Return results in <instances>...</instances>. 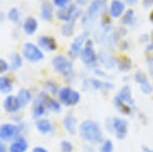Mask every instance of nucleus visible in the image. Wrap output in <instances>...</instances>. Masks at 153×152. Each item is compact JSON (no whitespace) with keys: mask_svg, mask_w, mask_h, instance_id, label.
I'll use <instances>...</instances> for the list:
<instances>
[{"mask_svg":"<svg viewBox=\"0 0 153 152\" xmlns=\"http://www.w3.org/2000/svg\"><path fill=\"white\" fill-rule=\"evenodd\" d=\"M79 133L83 139L91 143L102 141V131L97 122L93 120H85L79 126Z\"/></svg>","mask_w":153,"mask_h":152,"instance_id":"f257e3e1","label":"nucleus"},{"mask_svg":"<svg viewBox=\"0 0 153 152\" xmlns=\"http://www.w3.org/2000/svg\"><path fill=\"white\" fill-rule=\"evenodd\" d=\"M52 65L57 72L63 74L65 76H69L73 71L72 62L63 55H57L52 59Z\"/></svg>","mask_w":153,"mask_h":152,"instance_id":"f03ea898","label":"nucleus"},{"mask_svg":"<svg viewBox=\"0 0 153 152\" xmlns=\"http://www.w3.org/2000/svg\"><path fill=\"white\" fill-rule=\"evenodd\" d=\"M23 56L30 62H37L43 59V52L32 43H25L23 46Z\"/></svg>","mask_w":153,"mask_h":152,"instance_id":"7ed1b4c3","label":"nucleus"},{"mask_svg":"<svg viewBox=\"0 0 153 152\" xmlns=\"http://www.w3.org/2000/svg\"><path fill=\"white\" fill-rule=\"evenodd\" d=\"M59 99L65 105H75L80 99V94L69 87H64L59 91Z\"/></svg>","mask_w":153,"mask_h":152,"instance_id":"20e7f679","label":"nucleus"},{"mask_svg":"<svg viewBox=\"0 0 153 152\" xmlns=\"http://www.w3.org/2000/svg\"><path fill=\"white\" fill-rule=\"evenodd\" d=\"M56 15L59 20L69 22L76 19L80 15V11L77 9L75 5H70V6H65L61 8L59 11H57Z\"/></svg>","mask_w":153,"mask_h":152,"instance_id":"39448f33","label":"nucleus"},{"mask_svg":"<svg viewBox=\"0 0 153 152\" xmlns=\"http://www.w3.org/2000/svg\"><path fill=\"white\" fill-rule=\"evenodd\" d=\"M20 133V127L17 125L10 124V123H6V124L1 125L0 128V138L3 140H10L12 138H17V136Z\"/></svg>","mask_w":153,"mask_h":152,"instance_id":"423d86ee","label":"nucleus"},{"mask_svg":"<svg viewBox=\"0 0 153 152\" xmlns=\"http://www.w3.org/2000/svg\"><path fill=\"white\" fill-rule=\"evenodd\" d=\"M81 56V60L83 63L87 65H91L96 61V54H95L93 44H92L91 40H87L85 44V47L83 48V50L80 53Z\"/></svg>","mask_w":153,"mask_h":152,"instance_id":"0eeeda50","label":"nucleus"},{"mask_svg":"<svg viewBox=\"0 0 153 152\" xmlns=\"http://www.w3.org/2000/svg\"><path fill=\"white\" fill-rule=\"evenodd\" d=\"M107 3V0H94L90 4L88 9V17L92 20L96 19L98 16L101 15L102 11Z\"/></svg>","mask_w":153,"mask_h":152,"instance_id":"6e6552de","label":"nucleus"},{"mask_svg":"<svg viewBox=\"0 0 153 152\" xmlns=\"http://www.w3.org/2000/svg\"><path fill=\"white\" fill-rule=\"evenodd\" d=\"M112 126H113L117 138L123 139L126 136L127 130H128V123L126 120L122 118H114L113 122H112Z\"/></svg>","mask_w":153,"mask_h":152,"instance_id":"1a4fd4ad","label":"nucleus"},{"mask_svg":"<svg viewBox=\"0 0 153 152\" xmlns=\"http://www.w3.org/2000/svg\"><path fill=\"white\" fill-rule=\"evenodd\" d=\"M84 87L87 89H101V88H106V89H112L114 87L112 83L103 82L95 78H87L84 80Z\"/></svg>","mask_w":153,"mask_h":152,"instance_id":"9d476101","label":"nucleus"},{"mask_svg":"<svg viewBox=\"0 0 153 152\" xmlns=\"http://www.w3.org/2000/svg\"><path fill=\"white\" fill-rule=\"evenodd\" d=\"M87 35H88V32H84L83 34H81V35H79L78 37H76V38L74 39L73 43L71 44L70 50H69V54H70L71 56L75 57L80 52L82 45L84 44V42L86 41V39H87Z\"/></svg>","mask_w":153,"mask_h":152,"instance_id":"9b49d317","label":"nucleus"},{"mask_svg":"<svg viewBox=\"0 0 153 152\" xmlns=\"http://www.w3.org/2000/svg\"><path fill=\"white\" fill-rule=\"evenodd\" d=\"M38 44L39 46L44 49L45 51H48V52H51V51H54L57 49V44L55 39L52 38V37L49 36H40L38 38Z\"/></svg>","mask_w":153,"mask_h":152,"instance_id":"f8f14e48","label":"nucleus"},{"mask_svg":"<svg viewBox=\"0 0 153 152\" xmlns=\"http://www.w3.org/2000/svg\"><path fill=\"white\" fill-rule=\"evenodd\" d=\"M135 80H136V82L140 85L141 90H142V92L144 94H150L152 92V90H153L152 86L149 83L147 77L144 75L142 72L138 71V72L135 74Z\"/></svg>","mask_w":153,"mask_h":152,"instance_id":"ddd939ff","label":"nucleus"},{"mask_svg":"<svg viewBox=\"0 0 153 152\" xmlns=\"http://www.w3.org/2000/svg\"><path fill=\"white\" fill-rule=\"evenodd\" d=\"M125 9V4L120 0H113L110 4V8H109V13L113 18H118L122 15Z\"/></svg>","mask_w":153,"mask_h":152,"instance_id":"4468645a","label":"nucleus"},{"mask_svg":"<svg viewBox=\"0 0 153 152\" xmlns=\"http://www.w3.org/2000/svg\"><path fill=\"white\" fill-rule=\"evenodd\" d=\"M21 107L19 103V100L17 97L9 95L4 100V109L8 112H16Z\"/></svg>","mask_w":153,"mask_h":152,"instance_id":"2eb2a0df","label":"nucleus"},{"mask_svg":"<svg viewBox=\"0 0 153 152\" xmlns=\"http://www.w3.org/2000/svg\"><path fill=\"white\" fill-rule=\"evenodd\" d=\"M39 97L41 98L43 103H44L45 106L48 108V109H50L52 111H55V112H58V111H60V108H61V107H60V104L56 101V100L52 99L51 97H49L47 94H45V93H41Z\"/></svg>","mask_w":153,"mask_h":152,"instance_id":"dca6fc26","label":"nucleus"},{"mask_svg":"<svg viewBox=\"0 0 153 152\" xmlns=\"http://www.w3.org/2000/svg\"><path fill=\"white\" fill-rule=\"evenodd\" d=\"M27 147L28 144L26 140L20 137V138H16L15 141L10 145L9 150L10 152H25L27 150Z\"/></svg>","mask_w":153,"mask_h":152,"instance_id":"f3484780","label":"nucleus"},{"mask_svg":"<svg viewBox=\"0 0 153 152\" xmlns=\"http://www.w3.org/2000/svg\"><path fill=\"white\" fill-rule=\"evenodd\" d=\"M117 96L119 97L122 101L127 103V104L134 105V100H133V98H132V96H131V89H130V87H129L128 85L124 86L122 89L120 90V92L118 93Z\"/></svg>","mask_w":153,"mask_h":152,"instance_id":"a211bd4d","label":"nucleus"},{"mask_svg":"<svg viewBox=\"0 0 153 152\" xmlns=\"http://www.w3.org/2000/svg\"><path fill=\"white\" fill-rule=\"evenodd\" d=\"M37 27H38V23H37V20L33 17H28L25 20L24 24H23V29L26 32L28 35H32L35 32Z\"/></svg>","mask_w":153,"mask_h":152,"instance_id":"6ab92c4d","label":"nucleus"},{"mask_svg":"<svg viewBox=\"0 0 153 152\" xmlns=\"http://www.w3.org/2000/svg\"><path fill=\"white\" fill-rule=\"evenodd\" d=\"M36 128L38 129L39 132H41L42 134L49 133L53 130L52 124L49 121L48 119H39L36 122Z\"/></svg>","mask_w":153,"mask_h":152,"instance_id":"aec40b11","label":"nucleus"},{"mask_svg":"<svg viewBox=\"0 0 153 152\" xmlns=\"http://www.w3.org/2000/svg\"><path fill=\"white\" fill-rule=\"evenodd\" d=\"M63 124L69 134L74 135L76 133V119L73 116H66L63 120Z\"/></svg>","mask_w":153,"mask_h":152,"instance_id":"412c9836","label":"nucleus"},{"mask_svg":"<svg viewBox=\"0 0 153 152\" xmlns=\"http://www.w3.org/2000/svg\"><path fill=\"white\" fill-rule=\"evenodd\" d=\"M41 16L46 21H50L53 16V7L49 2H44L41 7Z\"/></svg>","mask_w":153,"mask_h":152,"instance_id":"4be33fe9","label":"nucleus"},{"mask_svg":"<svg viewBox=\"0 0 153 152\" xmlns=\"http://www.w3.org/2000/svg\"><path fill=\"white\" fill-rule=\"evenodd\" d=\"M17 98H18V100H19L20 106H21V107H25V106H26L28 103L30 102L31 94L27 89H21L18 92Z\"/></svg>","mask_w":153,"mask_h":152,"instance_id":"5701e85b","label":"nucleus"},{"mask_svg":"<svg viewBox=\"0 0 153 152\" xmlns=\"http://www.w3.org/2000/svg\"><path fill=\"white\" fill-rule=\"evenodd\" d=\"M117 65H118V68H119L120 71H129L131 69V66H132V63H131V60L126 56H122L120 58H118L117 60Z\"/></svg>","mask_w":153,"mask_h":152,"instance_id":"b1692460","label":"nucleus"},{"mask_svg":"<svg viewBox=\"0 0 153 152\" xmlns=\"http://www.w3.org/2000/svg\"><path fill=\"white\" fill-rule=\"evenodd\" d=\"M45 108L46 106L43 103V101L41 100L40 97L36 99L35 103H34V108H33V115L34 117H40L41 115H43L45 112Z\"/></svg>","mask_w":153,"mask_h":152,"instance_id":"393cba45","label":"nucleus"},{"mask_svg":"<svg viewBox=\"0 0 153 152\" xmlns=\"http://www.w3.org/2000/svg\"><path fill=\"white\" fill-rule=\"evenodd\" d=\"M0 90L1 93H9L12 90V84L11 80L6 76H1L0 78Z\"/></svg>","mask_w":153,"mask_h":152,"instance_id":"a878e982","label":"nucleus"},{"mask_svg":"<svg viewBox=\"0 0 153 152\" xmlns=\"http://www.w3.org/2000/svg\"><path fill=\"white\" fill-rule=\"evenodd\" d=\"M114 103H115V105H116V107L122 113H124V114H130L131 113V108L129 107L128 105H126L127 103L122 101V100H121L117 95L115 96V98H114Z\"/></svg>","mask_w":153,"mask_h":152,"instance_id":"bb28decb","label":"nucleus"},{"mask_svg":"<svg viewBox=\"0 0 153 152\" xmlns=\"http://www.w3.org/2000/svg\"><path fill=\"white\" fill-rule=\"evenodd\" d=\"M99 57H100L101 63H102L106 68H112L115 65V60L112 58L109 54H106L104 52H102V53H100Z\"/></svg>","mask_w":153,"mask_h":152,"instance_id":"cd10ccee","label":"nucleus"},{"mask_svg":"<svg viewBox=\"0 0 153 152\" xmlns=\"http://www.w3.org/2000/svg\"><path fill=\"white\" fill-rule=\"evenodd\" d=\"M22 66V58L18 53H13L11 55V64L10 67L12 70H17Z\"/></svg>","mask_w":153,"mask_h":152,"instance_id":"c85d7f7f","label":"nucleus"},{"mask_svg":"<svg viewBox=\"0 0 153 152\" xmlns=\"http://www.w3.org/2000/svg\"><path fill=\"white\" fill-rule=\"evenodd\" d=\"M74 23H75V20H72V21L67 22L66 24H64L61 27V32L64 36L68 37L73 34L74 31Z\"/></svg>","mask_w":153,"mask_h":152,"instance_id":"c756f323","label":"nucleus"},{"mask_svg":"<svg viewBox=\"0 0 153 152\" xmlns=\"http://www.w3.org/2000/svg\"><path fill=\"white\" fill-rule=\"evenodd\" d=\"M133 21H134V11L132 9L127 10L122 19V23L126 25H130L133 23Z\"/></svg>","mask_w":153,"mask_h":152,"instance_id":"7c9ffc66","label":"nucleus"},{"mask_svg":"<svg viewBox=\"0 0 153 152\" xmlns=\"http://www.w3.org/2000/svg\"><path fill=\"white\" fill-rule=\"evenodd\" d=\"M8 18H9L10 21L14 22V23H18L19 22V18H20V14H19V11L17 8H11L8 12Z\"/></svg>","mask_w":153,"mask_h":152,"instance_id":"2f4dec72","label":"nucleus"},{"mask_svg":"<svg viewBox=\"0 0 153 152\" xmlns=\"http://www.w3.org/2000/svg\"><path fill=\"white\" fill-rule=\"evenodd\" d=\"M100 152H113V143L110 140H105L100 147Z\"/></svg>","mask_w":153,"mask_h":152,"instance_id":"473e14b6","label":"nucleus"},{"mask_svg":"<svg viewBox=\"0 0 153 152\" xmlns=\"http://www.w3.org/2000/svg\"><path fill=\"white\" fill-rule=\"evenodd\" d=\"M60 146H61L62 152H72V150H73V146L68 141H62Z\"/></svg>","mask_w":153,"mask_h":152,"instance_id":"72a5a7b5","label":"nucleus"},{"mask_svg":"<svg viewBox=\"0 0 153 152\" xmlns=\"http://www.w3.org/2000/svg\"><path fill=\"white\" fill-rule=\"evenodd\" d=\"M71 0H53L54 2V5L57 7H60V8H63L67 5Z\"/></svg>","mask_w":153,"mask_h":152,"instance_id":"f704fd0d","label":"nucleus"},{"mask_svg":"<svg viewBox=\"0 0 153 152\" xmlns=\"http://www.w3.org/2000/svg\"><path fill=\"white\" fill-rule=\"evenodd\" d=\"M46 89L48 91H50L51 93H56L57 92V86L55 85V83H51V82H47L45 85Z\"/></svg>","mask_w":153,"mask_h":152,"instance_id":"c9c22d12","label":"nucleus"},{"mask_svg":"<svg viewBox=\"0 0 153 152\" xmlns=\"http://www.w3.org/2000/svg\"><path fill=\"white\" fill-rule=\"evenodd\" d=\"M7 70H8L7 62L5 61L3 58H1V59H0V72L3 73V72H5V71H7Z\"/></svg>","mask_w":153,"mask_h":152,"instance_id":"e433bc0d","label":"nucleus"},{"mask_svg":"<svg viewBox=\"0 0 153 152\" xmlns=\"http://www.w3.org/2000/svg\"><path fill=\"white\" fill-rule=\"evenodd\" d=\"M148 68H149V73L153 76V57L148 59Z\"/></svg>","mask_w":153,"mask_h":152,"instance_id":"4c0bfd02","label":"nucleus"},{"mask_svg":"<svg viewBox=\"0 0 153 152\" xmlns=\"http://www.w3.org/2000/svg\"><path fill=\"white\" fill-rule=\"evenodd\" d=\"M143 5L145 8H149L153 5V0H143Z\"/></svg>","mask_w":153,"mask_h":152,"instance_id":"58836bf2","label":"nucleus"},{"mask_svg":"<svg viewBox=\"0 0 153 152\" xmlns=\"http://www.w3.org/2000/svg\"><path fill=\"white\" fill-rule=\"evenodd\" d=\"M82 152H95V150L91 147V146H89V145H84V146H83Z\"/></svg>","mask_w":153,"mask_h":152,"instance_id":"ea45409f","label":"nucleus"},{"mask_svg":"<svg viewBox=\"0 0 153 152\" xmlns=\"http://www.w3.org/2000/svg\"><path fill=\"white\" fill-rule=\"evenodd\" d=\"M151 50H153V32H152V36H151V42H150V44L146 47L147 52H148V51H151Z\"/></svg>","mask_w":153,"mask_h":152,"instance_id":"a19ab883","label":"nucleus"},{"mask_svg":"<svg viewBox=\"0 0 153 152\" xmlns=\"http://www.w3.org/2000/svg\"><path fill=\"white\" fill-rule=\"evenodd\" d=\"M32 152H48V151L43 147H35L33 149Z\"/></svg>","mask_w":153,"mask_h":152,"instance_id":"79ce46f5","label":"nucleus"},{"mask_svg":"<svg viewBox=\"0 0 153 152\" xmlns=\"http://www.w3.org/2000/svg\"><path fill=\"white\" fill-rule=\"evenodd\" d=\"M124 1H125L126 4H128V5H134L137 3L138 0H124Z\"/></svg>","mask_w":153,"mask_h":152,"instance_id":"37998d69","label":"nucleus"},{"mask_svg":"<svg viewBox=\"0 0 153 152\" xmlns=\"http://www.w3.org/2000/svg\"><path fill=\"white\" fill-rule=\"evenodd\" d=\"M0 152H6V146H5L3 143L0 144Z\"/></svg>","mask_w":153,"mask_h":152,"instance_id":"c03bdc74","label":"nucleus"},{"mask_svg":"<svg viewBox=\"0 0 153 152\" xmlns=\"http://www.w3.org/2000/svg\"><path fill=\"white\" fill-rule=\"evenodd\" d=\"M143 152H153V150H151V149H149L147 147H144L143 148Z\"/></svg>","mask_w":153,"mask_h":152,"instance_id":"a18cd8bd","label":"nucleus"},{"mask_svg":"<svg viewBox=\"0 0 153 152\" xmlns=\"http://www.w3.org/2000/svg\"><path fill=\"white\" fill-rule=\"evenodd\" d=\"M149 19H150V21L153 22V11L151 12V14H150V15H149Z\"/></svg>","mask_w":153,"mask_h":152,"instance_id":"49530a36","label":"nucleus"}]
</instances>
